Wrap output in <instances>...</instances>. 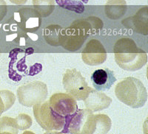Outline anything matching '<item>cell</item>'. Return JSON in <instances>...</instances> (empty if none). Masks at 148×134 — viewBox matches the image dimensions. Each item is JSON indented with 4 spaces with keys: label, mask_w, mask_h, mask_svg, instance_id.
I'll list each match as a JSON object with an SVG mask.
<instances>
[{
    "label": "cell",
    "mask_w": 148,
    "mask_h": 134,
    "mask_svg": "<svg viewBox=\"0 0 148 134\" xmlns=\"http://www.w3.org/2000/svg\"><path fill=\"white\" fill-rule=\"evenodd\" d=\"M91 81L94 89L99 91L109 90L116 81L114 72L109 69H96L91 75Z\"/></svg>",
    "instance_id": "obj_5"
},
{
    "label": "cell",
    "mask_w": 148,
    "mask_h": 134,
    "mask_svg": "<svg viewBox=\"0 0 148 134\" xmlns=\"http://www.w3.org/2000/svg\"><path fill=\"white\" fill-rule=\"evenodd\" d=\"M10 1L16 5H23L27 2V0H10Z\"/></svg>",
    "instance_id": "obj_7"
},
{
    "label": "cell",
    "mask_w": 148,
    "mask_h": 134,
    "mask_svg": "<svg viewBox=\"0 0 148 134\" xmlns=\"http://www.w3.org/2000/svg\"><path fill=\"white\" fill-rule=\"evenodd\" d=\"M116 95L122 102L133 108L143 106L147 101V91L141 81L127 77L116 85Z\"/></svg>",
    "instance_id": "obj_1"
},
{
    "label": "cell",
    "mask_w": 148,
    "mask_h": 134,
    "mask_svg": "<svg viewBox=\"0 0 148 134\" xmlns=\"http://www.w3.org/2000/svg\"><path fill=\"white\" fill-rule=\"evenodd\" d=\"M49 105L56 112L62 116L73 114L78 110L76 100L66 94H56L50 99Z\"/></svg>",
    "instance_id": "obj_4"
},
{
    "label": "cell",
    "mask_w": 148,
    "mask_h": 134,
    "mask_svg": "<svg viewBox=\"0 0 148 134\" xmlns=\"http://www.w3.org/2000/svg\"><path fill=\"white\" fill-rule=\"evenodd\" d=\"M63 85L67 93L72 94L77 100L84 99L90 91L84 77L75 69L66 72L63 78Z\"/></svg>",
    "instance_id": "obj_3"
},
{
    "label": "cell",
    "mask_w": 148,
    "mask_h": 134,
    "mask_svg": "<svg viewBox=\"0 0 148 134\" xmlns=\"http://www.w3.org/2000/svg\"><path fill=\"white\" fill-rule=\"evenodd\" d=\"M34 114L41 127L47 131L62 129L65 122L64 116L56 112L48 102L34 106Z\"/></svg>",
    "instance_id": "obj_2"
},
{
    "label": "cell",
    "mask_w": 148,
    "mask_h": 134,
    "mask_svg": "<svg viewBox=\"0 0 148 134\" xmlns=\"http://www.w3.org/2000/svg\"><path fill=\"white\" fill-rule=\"evenodd\" d=\"M89 0H56L59 7L66 10L73 11L76 14H82L84 6Z\"/></svg>",
    "instance_id": "obj_6"
}]
</instances>
